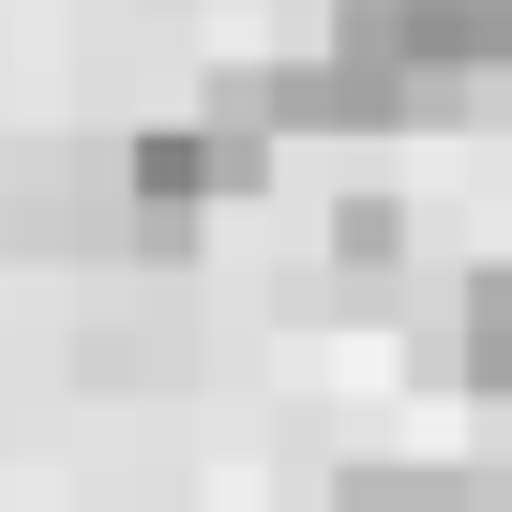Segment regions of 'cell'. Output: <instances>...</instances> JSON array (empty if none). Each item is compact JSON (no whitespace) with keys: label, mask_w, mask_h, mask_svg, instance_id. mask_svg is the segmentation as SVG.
<instances>
[{"label":"cell","mask_w":512,"mask_h":512,"mask_svg":"<svg viewBox=\"0 0 512 512\" xmlns=\"http://www.w3.org/2000/svg\"><path fill=\"white\" fill-rule=\"evenodd\" d=\"M317 512H497V497H482V467H437V452H362V467H332V482H317Z\"/></svg>","instance_id":"4"},{"label":"cell","mask_w":512,"mask_h":512,"mask_svg":"<svg viewBox=\"0 0 512 512\" xmlns=\"http://www.w3.org/2000/svg\"><path fill=\"white\" fill-rule=\"evenodd\" d=\"M106 166H121L136 226H151L166 256H196V226H211V211H241V196H272V166H287V151L196 91L181 121H136V136H106Z\"/></svg>","instance_id":"2"},{"label":"cell","mask_w":512,"mask_h":512,"mask_svg":"<svg viewBox=\"0 0 512 512\" xmlns=\"http://www.w3.org/2000/svg\"><path fill=\"white\" fill-rule=\"evenodd\" d=\"M407 272V196H332V287H392Z\"/></svg>","instance_id":"6"},{"label":"cell","mask_w":512,"mask_h":512,"mask_svg":"<svg viewBox=\"0 0 512 512\" xmlns=\"http://www.w3.org/2000/svg\"><path fill=\"white\" fill-rule=\"evenodd\" d=\"M181 16H211V0H181Z\"/></svg>","instance_id":"7"},{"label":"cell","mask_w":512,"mask_h":512,"mask_svg":"<svg viewBox=\"0 0 512 512\" xmlns=\"http://www.w3.org/2000/svg\"><path fill=\"white\" fill-rule=\"evenodd\" d=\"M76 377L91 392H181L196 377V302H181V272H121L106 302H91V332H76Z\"/></svg>","instance_id":"3"},{"label":"cell","mask_w":512,"mask_h":512,"mask_svg":"<svg viewBox=\"0 0 512 512\" xmlns=\"http://www.w3.org/2000/svg\"><path fill=\"white\" fill-rule=\"evenodd\" d=\"M317 61L347 91V136H437L512 106V0H347Z\"/></svg>","instance_id":"1"},{"label":"cell","mask_w":512,"mask_h":512,"mask_svg":"<svg viewBox=\"0 0 512 512\" xmlns=\"http://www.w3.org/2000/svg\"><path fill=\"white\" fill-rule=\"evenodd\" d=\"M452 377L482 407H512V256H482V272L452 287Z\"/></svg>","instance_id":"5"}]
</instances>
